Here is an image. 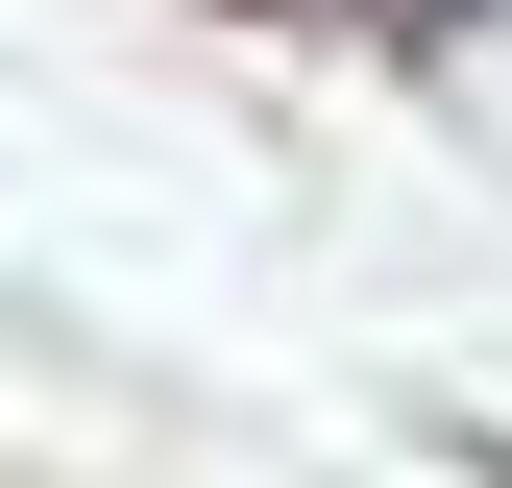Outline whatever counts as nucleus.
Returning <instances> with one entry per match:
<instances>
[{
	"label": "nucleus",
	"instance_id": "f03ea898",
	"mask_svg": "<svg viewBox=\"0 0 512 488\" xmlns=\"http://www.w3.org/2000/svg\"><path fill=\"white\" fill-rule=\"evenodd\" d=\"M488 488H512V440H488Z\"/></svg>",
	"mask_w": 512,
	"mask_h": 488
},
{
	"label": "nucleus",
	"instance_id": "f257e3e1",
	"mask_svg": "<svg viewBox=\"0 0 512 488\" xmlns=\"http://www.w3.org/2000/svg\"><path fill=\"white\" fill-rule=\"evenodd\" d=\"M391 25H439V0H391Z\"/></svg>",
	"mask_w": 512,
	"mask_h": 488
}]
</instances>
